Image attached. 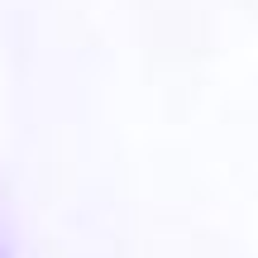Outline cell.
<instances>
[{
	"label": "cell",
	"instance_id": "6da1fadb",
	"mask_svg": "<svg viewBox=\"0 0 258 258\" xmlns=\"http://www.w3.org/2000/svg\"><path fill=\"white\" fill-rule=\"evenodd\" d=\"M0 258H10V249H5V244H0Z\"/></svg>",
	"mask_w": 258,
	"mask_h": 258
}]
</instances>
